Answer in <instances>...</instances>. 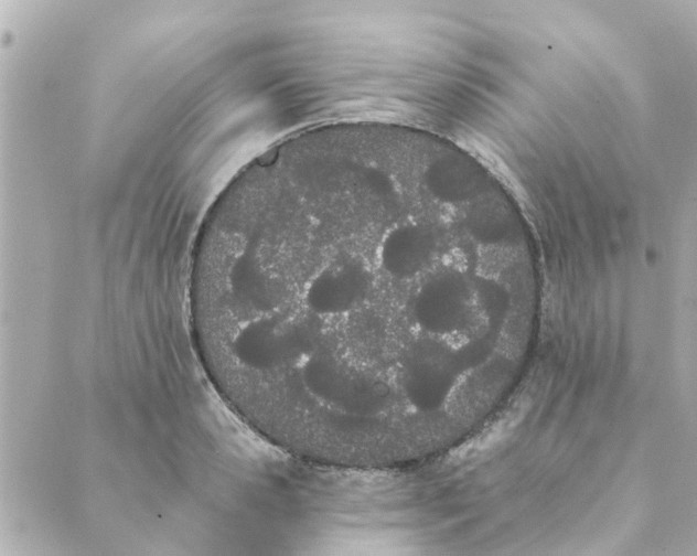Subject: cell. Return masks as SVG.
Instances as JSON below:
<instances>
[{
	"label": "cell",
	"mask_w": 697,
	"mask_h": 556,
	"mask_svg": "<svg viewBox=\"0 0 697 556\" xmlns=\"http://www.w3.org/2000/svg\"><path fill=\"white\" fill-rule=\"evenodd\" d=\"M473 300V290L464 274L447 267L433 272L412 299L411 317L419 331L446 341L458 331Z\"/></svg>",
	"instance_id": "1"
},
{
	"label": "cell",
	"mask_w": 697,
	"mask_h": 556,
	"mask_svg": "<svg viewBox=\"0 0 697 556\" xmlns=\"http://www.w3.org/2000/svg\"><path fill=\"white\" fill-rule=\"evenodd\" d=\"M369 288L371 276L364 261L345 253L312 278L304 293V306L318 320L350 318L360 310Z\"/></svg>",
	"instance_id": "2"
}]
</instances>
